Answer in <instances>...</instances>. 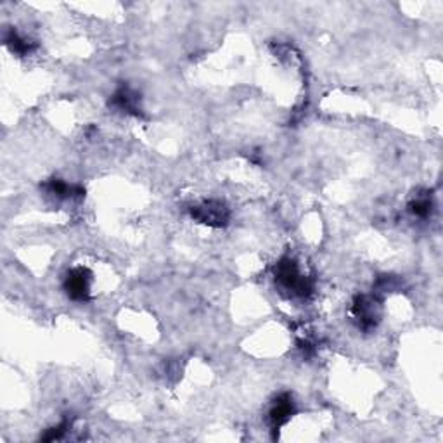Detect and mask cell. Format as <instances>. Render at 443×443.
<instances>
[{
	"mask_svg": "<svg viewBox=\"0 0 443 443\" xmlns=\"http://www.w3.org/2000/svg\"><path fill=\"white\" fill-rule=\"evenodd\" d=\"M275 281H277L286 291L297 294L300 298H306L312 294L313 286L308 277H303L298 270V265L293 258H282L274 268Z\"/></svg>",
	"mask_w": 443,
	"mask_h": 443,
	"instance_id": "6da1fadb",
	"label": "cell"
},
{
	"mask_svg": "<svg viewBox=\"0 0 443 443\" xmlns=\"http://www.w3.org/2000/svg\"><path fill=\"white\" fill-rule=\"evenodd\" d=\"M351 313L357 319L358 327L363 329V331H370L378 325V320H380V313H381V306L380 301L374 297H357L354 301V306H351Z\"/></svg>",
	"mask_w": 443,
	"mask_h": 443,
	"instance_id": "7a4b0ae2",
	"label": "cell"
},
{
	"mask_svg": "<svg viewBox=\"0 0 443 443\" xmlns=\"http://www.w3.org/2000/svg\"><path fill=\"white\" fill-rule=\"evenodd\" d=\"M191 215L192 218H196L198 222L210 227L227 225V222H229L230 218L229 208H227L222 201H215V199L204 201L203 204H198V206H192Z\"/></svg>",
	"mask_w": 443,
	"mask_h": 443,
	"instance_id": "3957f363",
	"label": "cell"
},
{
	"mask_svg": "<svg viewBox=\"0 0 443 443\" xmlns=\"http://www.w3.org/2000/svg\"><path fill=\"white\" fill-rule=\"evenodd\" d=\"M68 297L75 301H87L90 297V272L87 268H73L64 281Z\"/></svg>",
	"mask_w": 443,
	"mask_h": 443,
	"instance_id": "277c9868",
	"label": "cell"
},
{
	"mask_svg": "<svg viewBox=\"0 0 443 443\" xmlns=\"http://www.w3.org/2000/svg\"><path fill=\"white\" fill-rule=\"evenodd\" d=\"M139 102H141V96H139L135 90H132L130 87L123 85V87H120L115 94H113L109 104H111L113 108L120 109V111L139 116L141 115V106H139Z\"/></svg>",
	"mask_w": 443,
	"mask_h": 443,
	"instance_id": "5b68a950",
	"label": "cell"
},
{
	"mask_svg": "<svg viewBox=\"0 0 443 443\" xmlns=\"http://www.w3.org/2000/svg\"><path fill=\"white\" fill-rule=\"evenodd\" d=\"M294 412L293 399H291L289 393H282L277 400L274 402V407L270 408V423L274 430H279L284 423L289 421V418Z\"/></svg>",
	"mask_w": 443,
	"mask_h": 443,
	"instance_id": "8992f818",
	"label": "cell"
},
{
	"mask_svg": "<svg viewBox=\"0 0 443 443\" xmlns=\"http://www.w3.org/2000/svg\"><path fill=\"white\" fill-rule=\"evenodd\" d=\"M45 189L49 191V194H54L58 198H75V196H83L85 191L78 185H68L66 182L59 180V179H52L45 185Z\"/></svg>",
	"mask_w": 443,
	"mask_h": 443,
	"instance_id": "52a82bcc",
	"label": "cell"
},
{
	"mask_svg": "<svg viewBox=\"0 0 443 443\" xmlns=\"http://www.w3.org/2000/svg\"><path fill=\"white\" fill-rule=\"evenodd\" d=\"M6 44L9 45L11 51L16 52V54H21V56L30 54V52H32L33 49H35V44H32V42H30V40L23 39V37L18 35V33L14 32V30H11L9 35L6 37Z\"/></svg>",
	"mask_w": 443,
	"mask_h": 443,
	"instance_id": "ba28073f",
	"label": "cell"
},
{
	"mask_svg": "<svg viewBox=\"0 0 443 443\" xmlns=\"http://www.w3.org/2000/svg\"><path fill=\"white\" fill-rule=\"evenodd\" d=\"M431 208H433V203H431V199L428 198V196L414 199V201L408 204V210H411L416 217H421V218H426L428 215L431 213Z\"/></svg>",
	"mask_w": 443,
	"mask_h": 443,
	"instance_id": "9c48e42d",
	"label": "cell"
},
{
	"mask_svg": "<svg viewBox=\"0 0 443 443\" xmlns=\"http://www.w3.org/2000/svg\"><path fill=\"white\" fill-rule=\"evenodd\" d=\"M68 430H70V423L63 421L61 424H58L56 428H51V430L47 431V435H44V437H42V440H45V442L59 440V438H63V435L66 433Z\"/></svg>",
	"mask_w": 443,
	"mask_h": 443,
	"instance_id": "30bf717a",
	"label": "cell"
}]
</instances>
